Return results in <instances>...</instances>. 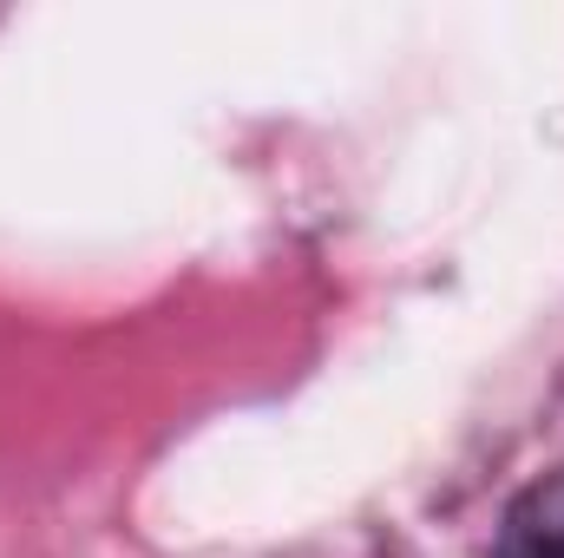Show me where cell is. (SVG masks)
I'll return each instance as SVG.
<instances>
[{
	"instance_id": "6da1fadb",
	"label": "cell",
	"mask_w": 564,
	"mask_h": 558,
	"mask_svg": "<svg viewBox=\"0 0 564 558\" xmlns=\"http://www.w3.org/2000/svg\"><path fill=\"white\" fill-rule=\"evenodd\" d=\"M492 558H564V466L545 473V480H532L512 500Z\"/></svg>"
}]
</instances>
